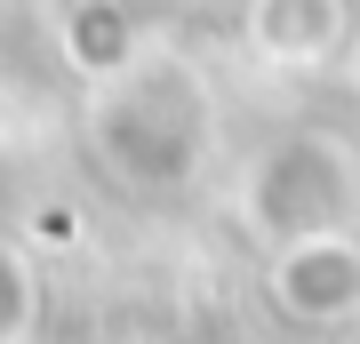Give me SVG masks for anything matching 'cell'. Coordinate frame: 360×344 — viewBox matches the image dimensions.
<instances>
[{
  "instance_id": "obj_1",
  "label": "cell",
  "mask_w": 360,
  "mask_h": 344,
  "mask_svg": "<svg viewBox=\"0 0 360 344\" xmlns=\"http://www.w3.org/2000/svg\"><path fill=\"white\" fill-rule=\"evenodd\" d=\"M272 288H281V305L296 320H336L360 296V256L336 248V241H312V248H296L288 265L272 272Z\"/></svg>"
}]
</instances>
